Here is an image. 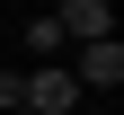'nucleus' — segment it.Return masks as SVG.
Masks as SVG:
<instances>
[{"mask_svg":"<svg viewBox=\"0 0 124 115\" xmlns=\"http://www.w3.org/2000/svg\"><path fill=\"white\" fill-rule=\"evenodd\" d=\"M71 80H80V97H89V89H124V44H115V36L80 44V62H71Z\"/></svg>","mask_w":124,"mask_h":115,"instance_id":"nucleus-2","label":"nucleus"},{"mask_svg":"<svg viewBox=\"0 0 124 115\" xmlns=\"http://www.w3.org/2000/svg\"><path fill=\"white\" fill-rule=\"evenodd\" d=\"M71 106H80V80L62 62H36L27 71V115H71Z\"/></svg>","mask_w":124,"mask_h":115,"instance_id":"nucleus-1","label":"nucleus"},{"mask_svg":"<svg viewBox=\"0 0 124 115\" xmlns=\"http://www.w3.org/2000/svg\"><path fill=\"white\" fill-rule=\"evenodd\" d=\"M53 27H62L71 44H98V36H115V9H106V0H62Z\"/></svg>","mask_w":124,"mask_h":115,"instance_id":"nucleus-3","label":"nucleus"},{"mask_svg":"<svg viewBox=\"0 0 124 115\" xmlns=\"http://www.w3.org/2000/svg\"><path fill=\"white\" fill-rule=\"evenodd\" d=\"M0 106H27V80L18 71H0Z\"/></svg>","mask_w":124,"mask_h":115,"instance_id":"nucleus-5","label":"nucleus"},{"mask_svg":"<svg viewBox=\"0 0 124 115\" xmlns=\"http://www.w3.org/2000/svg\"><path fill=\"white\" fill-rule=\"evenodd\" d=\"M62 44H71V36H62V27H53V18H36V27H27V53H36V62H53V53H62Z\"/></svg>","mask_w":124,"mask_h":115,"instance_id":"nucleus-4","label":"nucleus"}]
</instances>
